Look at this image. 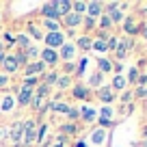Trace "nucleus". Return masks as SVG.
<instances>
[{
  "label": "nucleus",
  "mask_w": 147,
  "mask_h": 147,
  "mask_svg": "<svg viewBox=\"0 0 147 147\" xmlns=\"http://www.w3.org/2000/svg\"><path fill=\"white\" fill-rule=\"evenodd\" d=\"M43 43H46V48H50V50H56V48H61L63 43H67V37H65V32H46L43 35Z\"/></svg>",
  "instance_id": "nucleus-1"
},
{
  "label": "nucleus",
  "mask_w": 147,
  "mask_h": 147,
  "mask_svg": "<svg viewBox=\"0 0 147 147\" xmlns=\"http://www.w3.org/2000/svg\"><path fill=\"white\" fill-rule=\"evenodd\" d=\"M37 138V121L35 119H28L24 121V134H22V143L24 145H30V143H35Z\"/></svg>",
  "instance_id": "nucleus-2"
},
{
  "label": "nucleus",
  "mask_w": 147,
  "mask_h": 147,
  "mask_svg": "<svg viewBox=\"0 0 147 147\" xmlns=\"http://www.w3.org/2000/svg\"><path fill=\"white\" fill-rule=\"evenodd\" d=\"M121 24H123V32H125V37H134V35H138V32H141V28H143V24H138L134 15H125Z\"/></svg>",
  "instance_id": "nucleus-3"
},
{
  "label": "nucleus",
  "mask_w": 147,
  "mask_h": 147,
  "mask_svg": "<svg viewBox=\"0 0 147 147\" xmlns=\"http://www.w3.org/2000/svg\"><path fill=\"white\" fill-rule=\"evenodd\" d=\"M134 48V41L130 39V37H121L119 43H117V50H115V56L117 59H125L128 56V52Z\"/></svg>",
  "instance_id": "nucleus-4"
},
{
  "label": "nucleus",
  "mask_w": 147,
  "mask_h": 147,
  "mask_svg": "<svg viewBox=\"0 0 147 147\" xmlns=\"http://www.w3.org/2000/svg\"><path fill=\"white\" fill-rule=\"evenodd\" d=\"M39 56H41L39 61H41L43 65H48V67H54V65L61 61V59H59V52H56V50H50V48H43V50L39 52Z\"/></svg>",
  "instance_id": "nucleus-5"
},
{
  "label": "nucleus",
  "mask_w": 147,
  "mask_h": 147,
  "mask_svg": "<svg viewBox=\"0 0 147 147\" xmlns=\"http://www.w3.org/2000/svg\"><path fill=\"white\" fill-rule=\"evenodd\" d=\"M95 95H97V100H100V102H102V104H104V106H110V104H113V102H115L117 93L113 91V89H110V87H100V89H97V91H95Z\"/></svg>",
  "instance_id": "nucleus-6"
},
{
  "label": "nucleus",
  "mask_w": 147,
  "mask_h": 147,
  "mask_svg": "<svg viewBox=\"0 0 147 147\" xmlns=\"http://www.w3.org/2000/svg\"><path fill=\"white\" fill-rule=\"evenodd\" d=\"M87 18H93V20H100L104 15V2H97V0H91L87 2Z\"/></svg>",
  "instance_id": "nucleus-7"
},
{
  "label": "nucleus",
  "mask_w": 147,
  "mask_h": 147,
  "mask_svg": "<svg viewBox=\"0 0 147 147\" xmlns=\"http://www.w3.org/2000/svg\"><path fill=\"white\" fill-rule=\"evenodd\" d=\"M39 13L43 15V20H54V22H61V15L59 11H56L54 2H46V5H41V11Z\"/></svg>",
  "instance_id": "nucleus-8"
},
{
  "label": "nucleus",
  "mask_w": 147,
  "mask_h": 147,
  "mask_svg": "<svg viewBox=\"0 0 147 147\" xmlns=\"http://www.w3.org/2000/svg\"><path fill=\"white\" fill-rule=\"evenodd\" d=\"M71 95L76 97V100H91V91H89V87L82 84V82H76L71 87Z\"/></svg>",
  "instance_id": "nucleus-9"
},
{
  "label": "nucleus",
  "mask_w": 147,
  "mask_h": 147,
  "mask_svg": "<svg viewBox=\"0 0 147 147\" xmlns=\"http://www.w3.org/2000/svg\"><path fill=\"white\" fill-rule=\"evenodd\" d=\"M32 95H35V91L22 84V87H20V93H18V104H20V106H30Z\"/></svg>",
  "instance_id": "nucleus-10"
},
{
  "label": "nucleus",
  "mask_w": 147,
  "mask_h": 147,
  "mask_svg": "<svg viewBox=\"0 0 147 147\" xmlns=\"http://www.w3.org/2000/svg\"><path fill=\"white\" fill-rule=\"evenodd\" d=\"M63 24L74 32V28L82 26V15H78V13H74V11H71V13H67V15L63 18Z\"/></svg>",
  "instance_id": "nucleus-11"
},
{
  "label": "nucleus",
  "mask_w": 147,
  "mask_h": 147,
  "mask_svg": "<svg viewBox=\"0 0 147 147\" xmlns=\"http://www.w3.org/2000/svg\"><path fill=\"white\" fill-rule=\"evenodd\" d=\"M41 71H46V65H43L41 61H30V63L24 67V78L35 76V74H41Z\"/></svg>",
  "instance_id": "nucleus-12"
},
{
  "label": "nucleus",
  "mask_w": 147,
  "mask_h": 147,
  "mask_svg": "<svg viewBox=\"0 0 147 147\" xmlns=\"http://www.w3.org/2000/svg\"><path fill=\"white\" fill-rule=\"evenodd\" d=\"M80 113V119L84 121V123H93V121H97V110L91 108V106H82V108H78Z\"/></svg>",
  "instance_id": "nucleus-13"
},
{
  "label": "nucleus",
  "mask_w": 147,
  "mask_h": 147,
  "mask_svg": "<svg viewBox=\"0 0 147 147\" xmlns=\"http://www.w3.org/2000/svg\"><path fill=\"white\" fill-rule=\"evenodd\" d=\"M0 67L5 69V74L9 76V74H15V71H18V69H20V65H18V61H15V56H13V54H7Z\"/></svg>",
  "instance_id": "nucleus-14"
},
{
  "label": "nucleus",
  "mask_w": 147,
  "mask_h": 147,
  "mask_svg": "<svg viewBox=\"0 0 147 147\" xmlns=\"http://www.w3.org/2000/svg\"><path fill=\"white\" fill-rule=\"evenodd\" d=\"M76 50H78V48L74 46V43H63V46H61V50H59V59L71 61L74 56H76Z\"/></svg>",
  "instance_id": "nucleus-15"
},
{
  "label": "nucleus",
  "mask_w": 147,
  "mask_h": 147,
  "mask_svg": "<svg viewBox=\"0 0 147 147\" xmlns=\"http://www.w3.org/2000/svg\"><path fill=\"white\" fill-rule=\"evenodd\" d=\"M22 134H24V121H18V123H13V128H11V132H9V138L15 143V145H20V141H22Z\"/></svg>",
  "instance_id": "nucleus-16"
},
{
  "label": "nucleus",
  "mask_w": 147,
  "mask_h": 147,
  "mask_svg": "<svg viewBox=\"0 0 147 147\" xmlns=\"http://www.w3.org/2000/svg\"><path fill=\"white\" fill-rule=\"evenodd\" d=\"M102 82H104V74H100V71L95 69V71H93L91 76H89L87 87H89V91H91V89H95V91H97V89L102 87Z\"/></svg>",
  "instance_id": "nucleus-17"
},
{
  "label": "nucleus",
  "mask_w": 147,
  "mask_h": 147,
  "mask_svg": "<svg viewBox=\"0 0 147 147\" xmlns=\"http://www.w3.org/2000/svg\"><path fill=\"white\" fill-rule=\"evenodd\" d=\"M110 89H113V91H121L123 93L125 89H128V80H125V76H121V74H117L115 78H113V82H110Z\"/></svg>",
  "instance_id": "nucleus-18"
},
{
  "label": "nucleus",
  "mask_w": 147,
  "mask_h": 147,
  "mask_svg": "<svg viewBox=\"0 0 147 147\" xmlns=\"http://www.w3.org/2000/svg\"><path fill=\"white\" fill-rule=\"evenodd\" d=\"M54 7H56V11H59L61 20L67 13H71V2H69V0H54Z\"/></svg>",
  "instance_id": "nucleus-19"
},
{
  "label": "nucleus",
  "mask_w": 147,
  "mask_h": 147,
  "mask_svg": "<svg viewBox=\"0 0 147 147\" xmlns=\"http://www.w3.org/2000/svg\"><path fill=\"white\" fill-rule=\"evenodd\" d=\"M106 39H108V35H106V32H102L97 39H93L91 50H95V52H108V50H106Z\"/></svg>",
  "instance_id": "nucleus-20"
},
{
  "label": "nucleus",
  "mask_w": 147,
  "mask_h": 147,
  "mask_svg": "<svg viewBox=\"0 0 147 147\" xmlns=\"http://www.w3.org/2000/svg\"><path fill=\"white\" fill-rule=\"evenodd\" d=\"M97 71H100V74L113 71V61H110V59H104V56H100V59H97Z\"/></svg>",
  "instance_id": "nucleus-21"
},
{
  "label": "nucleus",
  "mask_w": 147,
  "mask_h": 147,
  "mask_svg": "<svg viewBox=\"0 0 147 147\" xmlns=\"http://www.w3.org/2000/svg\"><path fill=\"white\" fill-rule=\"evenodd\" d=\"M91 43H93V39H91L89 35H80L78 39H76V43H74V46L80 48V50H91Z\"/></svg>",
  "instance_id": "nucleus-22"
},
{
  "label": "nucleus",
  "mask_w": 147,
  "mask_h": 147,
  "mask_svg": "<svg viewBox=\"0 0 147 147\" xmlns=\"http://www.w3.org/2000/svg\"><path fill=\"white\" fill-rule=\"evenodd\" d=\"M50 108L54 110V113H63V115H67V113H69V108H71V106H69V104H65V102L52 100V102H50Z\"/></svg>",
  "instance_id": "nucleus-23"
},
{
  "label": "nucleus",
  "mask_w": 147,
  "mask_h": 147,
  "mask_svg": "<svg viewBox=\"0 0 147 147\" xmlns=\"http://www.w3.org/2000/svg\"><path fill=\"white\" fill-rule=\"evenodd\" d=\"M97 28H102V32H108L110 28H115V26H113V22L108 20V15H102V18L97 20Z\"/></svg>",
  "instance_id": "nucleus-24"
},
{
  "label": "nucleus",
  "mask_w": 147,
  "mask_h": 147,
  "mask_svg": "<svg viewBox=\"0 0 147 147\" xmlns=\"http://www.w3.org/2000/svg\"><path fill=\"white\" fill-rule=\"evenodd\" d=\"M91 141L95 143V145H102V143L106 141V130H102V128H97L95 132L91 134Z\"/></svg>",
  "instance_id": "nucleus-25"
},
{
  "label": "nucleus",
  "mask_w": 147,
  "mask_h": 147,
  "mask_svg": "<svg viewBox=\"0 0 147 147\" xmlns=\"http://www.w3.org/2000/svg\"><path fill=\"white\" fill-rule=\"evenodd\" d=\"M15 43H18L22 50H26V48H30V37H28L26 32H22V35L15 37Z\"/></svg>",
  "instance_id": "nucleus-26"
},
{
  "label": "nucleus",
  "mask_w": 147,
  "mask_h": 147,
  "mask_svg": "<svg viewBox=\"0 0 147 147\" xmlns=\"http://www.w3.org/2000/svg\"><path fill=\"white\" fill-rule=\"evenodd\" d=\"M97 117H100V119H108V121H115V110L110 108V106H104V108H102V113H97Z\"/></svg>",
  "instance_id": "nucleus-27"
},
{
  "label": "nucleus",
  "mask_w": 147,
  "mask_h": 147,
  "mask_svg": "<svg viewBox=\"0 0 147 147\" xmlns=\"http://www.w3.org/2000/svg\"><path fill=\"white\" fill-rule=\"evenodd\" d=\"M43 28L48 32H59L61 30V22H54V20H43Z\"/></svg>",
  "instance_id": "nucleus-28"
},
{
  "label": "nucleus",
  "mask_w": 147,
  "mask_h": 147,
  "mask_svg": "<svg viewBox=\"0 0 147 147\" xmlns=\"http://www.w3.org/2000/svg\"><path fill=\"white\" fill-rule=\"evenodd\" d=\"M71 11L78 13V15H84L87 13V2H82V0L80 2H71Z\"/></svg>",
  "instance_id": "nucleus-29"
},
{
  "label": "nucleus",
  "mask_w": 147,
  "mask_h": 147,
  "mask_svg": "<svg viewBox=\"0 0 147 147\" xmlns=\"http://www.w3.org/2000/svg\"><path fill=\"white\" fill-rule=\"evenodd\" d=\"M56 80H59V74H56V71H48L46 76H43V84H46V87L56 84Z\"/></svg>",
  "instance_id": "nucleus-30"
},
{
  "label": "nucleus",
  "mask_w": 147,
  "mask_h": 147,
  "mask_svg": "<svg viewBox=\"0 0 147 147\" xmlns=\"http://www.w3.org/2000/svg\"><path fill=\"white\" fill-rule=\"evenodd\" d=\"M61 132H63L65 136H69V134L78 132V128H76V123H61Z\"/></svg>",
  "instance_id": "nucleus-31"
},
{
  "label": "nucleus",
  "mask_w": 147,
  "mask_h": 147,
  "mask_svg": "<svg viewBox=\"0 0 147 147\" xmlns=\"http://www.w3.org/2000/svg\"><path fill=\"white\" fill-rule=\"evenodd\" d=\"M15 61H18V65H20V67H26V65H28V56H26V52H24V50H20V52H15Z\"/></svg>",
  "instance_id": "nucleus-32"
},
{
  "label": "nucleus",
  "mask_w": 147,
  "mask_h": 147,
  "mask_svg": "<svg viewBox=\"0 0 147 147\" xmlns=\"http://www.w3.org/2000/svg\"><path fill=\"white\" fill-rule=\"evenodd\" d=\"M82 26H84V30H93V28H97V20L82 15Z\"/></svg>",
  "instance_id": "nucleus-33"
},
{
  "label": "nucleus",
  "mask_w": 147,
  "mask_h": 147,
  "mask_svg": "<svg viewBox=\"0 0 147 147\" xmlns=\"http://www.w3.org/2000/svg\"><path fill=\"white\" fill-rule=\"evenodd\" d=\"M28 32H30L32 39H39V41L43 39V32L39 30V26H37V24H30V26H28Z\"/></svg>",
  "instance_id": "nucleus-34"
},
{
  "label": "nucleus",
  "mask_w": 147,
  "mask_h": 147,
  "mask_svg": "<svg viewBox=\"0 0 147 147\" xmlns=\"http://www.w3.org/2000/svg\"><path fill=\"white\" fill-rule=\"evenodd\" d=\"M56 87L59 89H67V87H71V78H69V76H59V80H56Z\"/></svg>",
  "instance_id": "nucleus-35"
},
{
  "label": "nucleus",
  "mask_w": 147,
  "mask_h": 147,
  "mask_svg": "<svg viewBox=\"0 0 147 147\" xmlns=\"http://www.w3.org/2000/svg\"><path fill=\"white\" fill-rule=\"evenodd\" d=\"M46 136H48V123H41L39 128H37V138H35V141H39V143H41Z\"/></svg>",
  "instance_id": "nucleus-36"
},
{
  "label": "nucleus",
  "mask_w": 147,
  "mask_h": 147,
  "mask_svg": "<svg viewBox=\"0 0 147 147\" xmlns=\"http://www.w3.org/2000/svg\"><path fill=\"white\" fill-rule=\"evenodd\" d=\"M117 43H119V37H108V39H106V50L115 52L117 50Z\"/></svg>",
  "instance_id": "nucleus-37"
},
{
  "label": "nucleus",
  "mask_w": 147,
  "mask_h": 147,
  "mask_svg": "<svg viewBox=\"0 0 147 147\" xmlns=\"http://www.w3.org/2000/svg\"><path fill=\"white\" fill-rule=\"evenodd\" d=\"M125 80H128V84H130V82L136 84V82H138V67H132V69H130V71H128V78H125Z\"/></svg>",
  "instance_id": "nucleus-38"
},
{
  "label": "nucleus",
  "mask_w": 147,
  "mask_h": 147,
  "mask_svg": "<svg viewBox=\"0 0 147 147\" xmlns=\"http://www.w3.org/2000/svg\"><path fill=\"white\" fill-rule=\"evenodd\" d=\"M24 87H28V89L39 87V78H37V76H28V78H24Z\"/></svg>",
  "instance_id": "nucleus-39"
},
{
  "label": "nucleus",
  "mask_w": 147,
  "mask_h": 147,
  "mask_svg": "<svg viewBox=\"0 0 147 147\" xmlns=\"http://www.w3.org/2000/svg\"><path fill=\"white\" fill-rule=\"evenodd\" d=\"M67 119L71 121V123H74V121H78V119H80V113H78V108H74V106H71V108H69V113H67Z\"/></svg>",
  "instance_id": "nucleus-40"
},
{
  "label": "nucleus",
  "mask_w": 147,
  "mask_h": 147,
  "mask_svg": "<svg viewBox=\"0 0 147 147\" xmlns=\"http://www.w3.org/2000/svg\"><path fill=\"white\" fill-rule=\"evenodd\" d=\"M119 100L123 102V104H130V102L134 100V93H132V91H123V93H121V97H119Z\"/></svg>",
  "instance_id": "nucleus-41"
},
{
  "label": "nucleus",
  "mask_w": 147,
  "mask_h": 147,
  "mask_svg": "<svg viewBox=\"0 0 147 147\" xmlns=\"http://www.w3.org/2000/svg\"><path fill=\"white\" fill-rule=\"evenodd\" d=\"M134 97H138V100H147V87H138L136 93H134Z\"/></svg>",
  "instance_id": "nucleus-42"
},
{
  "label": "nucleus",
  "mask_w": 147,
  "mask_h": 147,
  "mask_svg": "<svg viewBox=\"0 0 147 147\" xmlns=\"http://www.w3.org/2000/svg\"><path fill=\"white\" fill-rule=\"evenodd\" d=\"M87 63H89V61H87V59H82L78 65H76V74H78V76H82V74H84V67H87Z\"/></svg>",
  "instance_id": "nucleus-43"
},
{
  "label": "nucleus",
  "mask_w": 147,
  "mask_h": 147,
  "mask_svg": "<svg viewBox=\"0 0 147 147\" xmlns=\"http://www.w3.org/2000/svg\"><path fill=\"white\" fill-rule=\"evenodd\" d=\"M11 108H13V100L7 95L5 97V104H2V108H0V113H2V110H11Z\"/></svg>",
  "instance_id": "nucleus-44"
},
{
  "label": "nucleus",
  "mask_w": 147,
  "mask_h": 147,
  "mask_svg": "<svg viewBox=\"0 0 147 147\" xmlns=\"http://www.w3.org/2000/svg\"><path fill=\"white\" fill-rule=\"evenodd\" d=\"M7 84H9V76H7V74H0V89H5Z\"/></svg>",
  "instance_id": "nucleus-45"
},
{
  "label": "nucleus",
  "mask_w": 147,
  "mask_h": 147,
  "mask_svg": "<svg viewBox=\"0 0 147 147\" xmlns=\"http://www.w3.org/2000/svg\"><path fill=\"white\" fill-rule=\"evenodd\" d=\"M71 71H76V65L74 63H65V76H69Z\"/></svg>",
  "instance_id": "nucleus-46"
},
{
  "label": "nucleus",
  "mask_w": 147,
  "mask_h": 147,
  "mask_svg": "<svg viewBox=\"0 0 147 147\" xmlns=\"http://www.w3.org/2000/svg\"><path fill=\"white\" fill-rule=\"evenodd\" d=\"M5 41L13 46V43H15V35H11V32H5Z\"/></svg>",
  "instance_id": "nucleus-47"
},
{
  "label": "nucleus",
  "mask_w": 147,
  "mask_h": 147,
  "mask_svg": "<svg viewBox=\"0 0 147 147\" xmlns=\"http://www.w3.org/2000/svg\"><path fill=\"white\" fill-rule=\"evenodd\" d=\"M138 35H141L143 39H145V41H147V26H143V28H141V32H138Z\"/></svg>",
  "instance_id": "nucleus-48"
},
{
  "label": "nucleus",
  "mask_w": 147,
  "mask_h": 147,
  "mask_svg": "<svg viewBox=\"0 0 147 147\" xmlns=\"http://www.w3.org/2000/svg\"><path fill=\"white\" fill-rule=\"evenodd\" d=\"M141 136L147 141V125H143V128H141Z\"/></svg>",
  "instance_id": "nucleus-49"
},
{
  "label": "nucleus",
  "mask_w": 147,
  "mask_h": 147,
  "mask_svg": "<svg viewBox=\"0 0 147 147\" xmlns=\"http://www.w3.org/2000/svg\"><path fill=\"white\" fill-rule=\"evenodd\" d=\"M0 54H7V46L2 41H0Z\"/></svg>",
  "instance_id": "nucleus-50"
},
{
  "label": "nucleus",
  "mask_w": 147,
  "mask_h": 147,
  "mask_svg": "<svg viewBox=\"0 0 147 147\" xmlns=\"http://www.w3.org/2000/svg\"><path fill=\"white\" fill-rule=\"evenodd\" d=\"M74 147H87V143H84V141H78V143H76Z\"/></svg>",
  "instance_id": "nucleus-51"
},
{
  "label": "nucleus",
  "mask_w": 147,
  "mask_h": 147,
  "mask_svg": "<svg viewBox=\"0 0 147 147\" xmlns=\"http://www.w3.org/2000/svg\"><path fill=\"white\" fill-rule=\"evenodd\" d=\"M5 56H7V54H0V65H2V61H5Z\"/></svg>",
  "instance_id": "nucleus-52"
},
{
  "label": "nucleus",
  "mask_w": 147,
  "mask_h": 147,
  "mask_svg": "<svg viewBox=\"0 0 147 147\" xmlns=\"http://www.w3.org/2000/svg\"><path fill=\"white\" fill-rule=\"evenodd\" d=\"M52 147H65V145H61V143H56V145H52Z\"/></svg>",
  "instance_id": "nucleus-53"
},
{
  "label": "nucleus",
  "mask_w": 147,
  "mask_h": 147,
  "mask_svg": "<svg viewBox=\"0 0 147 147\" xmlns=\"http://www.w3.org/2000/svg\"><path fill=\"white\" fill-rule=\"evenodd\" d=\"M2 136H5V132H2V130H0V138H2Z\"/></svg>",
  "instance_id": "nucleus-54"
},
{
  "label": "nucleus",
  "mask_w": 147,
  "mask_h": 147,
  "mask_svg": "<svg viewBox=\"0 0 147 147\" xmlns=\"http://www.w3.org/2000/svg\"><path fill=\"white\" fill-rule=\"evenodd\" d=\"M37 147H43V145H37Z\"/></svg>",
  "instance_id": "nucleus-55"
},
{
  "label": "nucleus",
  "mask_w": 147,
  "mask_h": 147,
  "mask_svg": "<svg viewBox=\"0 0 147 147\" xmlns=\"http://www.w3.org/2000/svg\"><path fill=\"white\" fill-rule=\"evenodd\" d=\"M0 20H2V15H0Z\"/></svg>",
  "instance_id": "nucleus-56"
}]
</instances>
